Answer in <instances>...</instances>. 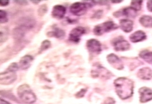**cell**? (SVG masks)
Here are the masks:
<instances>
[{
    "instance_id": "obj_2",
    "label": "cell",
    "mask_w": 152,
    "mask_h": 104,
    "mask_svg": "<svg viewBox=\"0 0 152 104\" xmlns=\"http://www.w3.org/2000/svg\"><path fill=\"white\" fill-rule=\"evenodd\" d=\"M19 98L24 103L31 104L37 101V97L30 86L27 84L20 85L18 89Z\"/></svg>"
},
{
    "instance_id": "obj_18",
    "label": "cell",
    "mask_w": 152,
    "mask_h": 104,
    "mask_svg": "<svg viewBox=\"0 0 152 104\" xmlns=\"http://www.w3.org/2000/svg\"><path fill=\"white\" fill-rule=\"evenodd\" d=\"M48 35L50 37H55L57 38H64L65 35V31L59 28L56 27L52 31H50L48 33Z\"/></svg>"
},
{
    "instance_id": "obj_25",
    "label": "cell",
    "mask_w": 152,
    "mask_h": 104,
    "mask_svg": "<svg viewBox=\"0 0 152 104\" xmlns=\"http://www.w3.org/2000/svg\"><path fill=\"white\" fill-rule=\"evenodd\" d=\"M48 11V7L46 5H42L40 6L38 10V15L40 16H43L45 15Z\"/></svg>"
},
{
    "instance_id": "obj_7",
    "label": "cell",
    "mask_w": 152,
    "mask_h": 104,
    "mask_svg": "<svg viewBox=\"0 0 152 104\" xmlns=\"http://www.w3.org/2000/svg\"><path fill=\"white\" fill-rule=\"evenodd\" d=\"M86 29L83 27H77L73 29L69 34V41L78 43L80 41V38L86 33Z\"/></svg>"
},
{
    "instance_id": "obj_31",
    "label": "cell",
    "mask_w": 152,
    "mask_h": 104,
    "mask_svg": "<svg viewBox=\"0 0 152 104\" xmlns=\"http://www.w3.org/2000/svg\"><path fill=\"white\" fill-rule=\"evenodd\" d=\"M0 104H11L10 103V102L0 98Z\"/></svg>"
},
{
    "instance_id": "obj_9",
    "label": "cell",
    "mask_w": 152,
    "mask_h": 104,
    "mask_svg": "<svg viewBox=\"0 0 152 104\" xmlns=\"http://www.w3.org/2000/svg\"><path fill=\"white\" fill-rule=\"evenodd\" d=\"M139 93L140 94V102L145 103L150 101L152 100V90L146 87H141L139 90Z\"/></svg>"
},
{
    "instance_id": "obj_28",
    "label": "cell",
    "mask_w": 152,
    "mask_h": 104,
    "mask_svg": "<svg viewBox=\"0 0 152 104\" xmlns=\"http://www.w3.org/2000/svg\"><path fill=\"white\" fill-rule=\"evenodd\" d=\"M86 89H82L81 91H80L77 94V97H82L84 96V94L86 93Z\"/></svg>"
},
{
    "instance_id": "obj_13",
    "label": "cell",
    "mask_w": 152,
    "mask_h": 104,
    "mask_svg": "<svg viewBox=\"0 0 152 104\" xmlns=\"http://www.w3.org/2000/svg\"><path fill=\"white\" fill-rule=\"evenodd\" d=\"M34 57L30 55H26L22 57L19 63V68L22 70H26L31 66Z\"/></svg>"
},
{
    "instance_id": "obj_26",
    "label": "cell",
    "mask_w": 152,
    "mask_h": 104,
    "mask_svg": "<svg viewBox=\"0 0 152 104\" xmlns=\"http://www.w3.org/2000/svg\"><path fill=\"white\" fill-rule=\"evenodd\" d=\"M19 66L18 64L16 63H12L10 66H8V68H7V70L16 72L17 71L19 70Z\"/></svg>"
},
{
    "instance_id": "obj_12",
    "label": "cell",
    "mask_w": 152,
    "mask_h": 104,
    "mask_svg": "<svg viewBox=\"0 0 152 104\" xmlns=\"http://www.w3.org/2000/svg\"><path fill=\"white\" fill-rule=\"evenodd\" d=\"M114 15L116 17H119L120 16L124 15L128 18H134L137 16V11L132 7H127L115 12Z\"/></svg>"
},
{
    "instance_id": "obj_21",
    "label": "cell",
    "mask_w": 152,
    "mask_h": 104,
    "mask_svg": "<svg viewBox=\"0 0 152 104\" xmlns=\"http://www.w3.org/2000/svg\"><path fill=\"white\" fill-rule=\"evenodd\" d=\"M140 57L142 58L146 62L152 64V52L145 50L140 52Z\"/></svg>"
},
{
    "instance_id": "obj_5",
    "label": "cell",
    "mask_w": 152,
    "mask_h": 104,
    "mask_svg": "<svg viewBox=\"0 0 152 104\" xmlns=\"http://www.w3.org/2000/svg\"><path fill=\"white\" fill-rule=\"evenodd\" d=\"M87 10V5L85 3L75 2L70 7V12L75 16H80L84 15Z\"/></svg>"
},
{
    "instance_id": "obj_6",
    "label": "cell",
    "mask_w": 152,
    "mask_h": 104,
    "mask_svg": "<svg viewBox=\"0 0 152 104\" xmlns=\"http://www.w3.org/2000/svg\"><path fill=\"white\" fill-rule=\"evenodd\" d=\"M113 45L116 51H125L130 49V44L122 37H119L113 41Z\"/></svg>"
},
{
    "instance_id": "obj_11",
    "label": "cell",
    "mask_w": 152,
    "mask_h": 104,
    "mask_svg": "<svg viewBox=\"0 0 152 104\" xmlns=\"http://www.w3.org/2000/svg\"><path fill=\"white\" fill-rule=\"evenodd\" d=\"M66 12V10L65 7L61 5H57L53 7L51 15L55 19H62L65 16Z\"/></svg>"
},
{
    "instance_id": "obj_23",
    "label": "cell",
    "mask_w": 152,
    "mask_h": 104,
    "mask_svg": "<svg viewBox=\"0 0 152 104\" xmlns=\"http://www.w3.org/2000/svg\"><path fill=\"white\" fill-rule=\"evenodd\" d=\"M8 21L7 13L3 10H0V24L6 23Z\"/></svg>"
},
{
    "instance_id": "obj_30",
    "label": "cell",
    "mask_w": 152,
    "mask_h": 104,
    "mask_svg": "<svg viewBox=\"0 0 152 104\" xmlns=\"http://www.w3.org/2000/svg\"><path fill=\"white\" fill-rule=\"evenodd\" d=\"M15 2L21 5H26L27 4V1H15Z\"/></svg>"
},
{
    "instance_id": "obj_19",
    "label": "cell",
    "mask_w": 152,
    "mask_h": 104,
    "mask_svg": "<svg viewBox=\"0 0 152 104\" xmlns=\"http://www.w3.org/2000/svg\"><path fill=\"white\" fill-rule=\"evenodd\" d=\"M9 29L6 26H0V44L5 42L9 37Z\"/></svg>"
},
{
    "instance_id": "obj_20",
    "label": "cell",
    "mask_w": 152,
    "mask_h": 104,
    "mask_svg": "<svg viewBox=\"0 0 152 104\" xmlns=\"http://www.w3.org/2000/svg\"><path fill=\"white\" fill-rule=\"evenodd\" d=\"M140 22L145 27H152V17L150 16H143L140 19Z\"/></svg>"
},
{
    "instance_id": "obj_32",
    "label": "cell",
    "mask_w": 152,
    "mask_h": 104,
    "mask_svg": "<svg viewBox=\"0 0 152 104\" xmlns=\"http://www.w3.org/2000/svg\"><path fill=\"white\" fill-rule=\"evenodd\" d=\"M31 2L33 3H35V4H38V3L40 2V1H32Z\"/></svg>"
},
{
    "instance_id": "obj_24",
    "label": "cell",
    "mask_w": 152,
    "mask_h": 104,
    "mask_svg": "<svg viewBox=\"0 0 152 104\" xmlns=\"http://www.w3.org/2000/svg\"><path fill=\"white\" fill-rule=\"evenodd\" d=\"M142 1H132L131 7L134 10H135L137 12L138 10H141L142 5Z\"/></svg>"
},
{
    "instance_id": "obj_8",
    "label": "cell",
    "mask_w": 152,
    "mask_h": 104,
    "mask_svg": "<svg viewBox=\"0 0 152 104\" xmlns=\"http://www.w3.org/2000/svg\"><path fill=\"white\" fill-rule=\"evenodd\" d=\"M86 47L88 50L93 53L98 54L102 51V45L99 41L95 39H91L87 41Z\"/></svg>"
},
{
    "instance_id": "obj_15",
    "label": "cell",
    "mask_w": 152,
    "mask_h": 104,
    "mask_svg": "<svg viewBox=\"0 0 152 104\" xmlns=\"http://www.w3.org/2000/svg\"><path fill=\"white\" fill-rule=\"evenodd\" d=\"M137 75L141 79L150 80L152 78V70L150 68H143L138 71Z\"/></svg>"
},
{
    "instance_id": "obj_14",
    "label": "cell",
    "mask_w": 152,
    "mask_h": 104,
    "mask_svg": "<svg viewBox=\"0 0 152 104\" xmlns=\"http://www.w3.org/2000/svg\"><path fill=\"white\" fill-rule=\"evenodd\" d=\"M92 74L94 77H108L110 75V72H109L106 69L100 66H96L95 69L92 71Z\"/></svg>"
},
{
    "instance_id": "obj_33",
    "label": "cell",
    "mask_w": 152,
    "mask_h": 104,
    "mask_svg": "<svg viewBox=\"0 0 152 104\" xmlns=\"http://www.w3.org/2000/svg\"><path fill=\"white\" fill-rule=\"evenodd\" d=\"M112 2H121V1H113Z\"/></svg>"
},
{
    "instance_id": "obj_10",
    "label": "cell",
    "mask_w": 152,
    "mask_h": 104,
    "mask_svg": "<svg viewBox=\"0 0 152 104\" xmlns=\"http://www.w3.org/2000/svg\"><path fill=\"white\" fill-rule=\"evenodd\" d=\"M107 59L108 63L113 66L114 68L119 70L122 69L124 68V65L121 60L113 53L110 54L108 56H107Z\"/></svg>"
},
{
    "instance_id": "obj_1",
    "label": "cell",
    "mask_w": 152,
    "mask_h": 104,
    "mask_svg": "<svg viewBox=\"0 0 152 104\" xmlns=\"http://www.w3.org/2000/svg\"><path fill=\"white\" fill-rule=\"evenodd\" d=\"M114 85L118 96L122 100H126L132 96L134 89L133 82L127 77H119L115 80Z\"/></svg>"
},
{
    "instance_id": "obj_16",
    "label": "cell",
    "mask_w": 152,
    "mask_h": 104,
    "mask_svg": "<svg viewBox=\"0 0 152 104\" xmlns=\"http://www.w3.org/2000/svg\"><path fill=\"white\" fill-rule=\"evenodd\" d=\"M146 38V36L145 33L141 30L135 31L130 36V41L134 43L141 42L142 41L145 40Z\"/></svg>"
},
{
    "instance_id": "obj_27",
    "label": "cell",
    "mask_w": 152,
    "mask_h": 104,
    "mask_svg": "<svg viewBox=\"0 0 152 104\" xmlns=\"http://www.w3.org/2000/svg\"><path fill=\"white\" fill-rule=\"evenodd\" d=\"M10 4V1L8 0H0V6L6 7Z\"/></svg>"
},
{
    "instance_id": "obj_22",
    "label": "cell",
    "mask_w": 152,
    "mask_h": 104,
    "mask_svg": "<svg viewBox=\"0 0 152 104\" xmlns=\"http://www.w3.org/2000/svg\"><path fill=\"white\" fill-rule=\"evenodd\" d=\"M51 46V42L48 41V40H45L43 41L42 44L40 46V48L39 49V53H42L43 51L46 50L48 49L49 47Z\"/></svg>"
},
{
    "instance_id": "obj_4",
    "label": "cell",
    "mask_w": 152,
    "mask_h": 104,
    "mask_svg": "<svg viewBox=\"0 0 152 104\" xmlns=\"http://www.w3.org/2000/svg\"><path fill=\"white\" fill-rule=\"evenodd\" d=\"M17 79L16 72L6 70L4 72L0 73V84L3 85H10L14 83Z\"/></svg>"
},
{
    "instance_id": "obj_17",
    "label": "cell",
    "mask_w": 152,
    "mask_h": 104,
    "mask_svg": "<svg viewBox=\"0 0 152 104\" xmlns=\"http://www.w3.org/2000/svg\"><path fill=\"white\" fill-rule=\"evenodd\" d=\"M120 27L125 32H130L133 29V22L129 19H122L120 21Z\"/></svg>"
},
{
    "instance_id": "obj_29",
    "label": "cell",
    "mask_w": 152,
    "mask_h": 104,
    "mask_svg": "<svg viewBox=\"0 0 152 104\" xmlns=\"http://www.w3.org/2000/svg\"><path fill=\"white\" fill-rule=\"evenodd\" d=\"M147 8L149 11L152 12V1H148Z\"/></svg>"
},
{
    "instance_id": "obj_3",
    "label": "cell",
    "mask_w": 152,
    "mask_h": 104,
    "mask_svg": "<svg viewBox=\"0 0 152 104\" xmlns=\"http://www.w3.org/2000/svg\"><path fill=\"white\" fill-rule=\"evenodd\" d=\"M118 28V26L112 21H105L103 23L96 26L94 29V32L96 35H102L105 32L114 30Z\"/></svg>"
}]
</instances>
